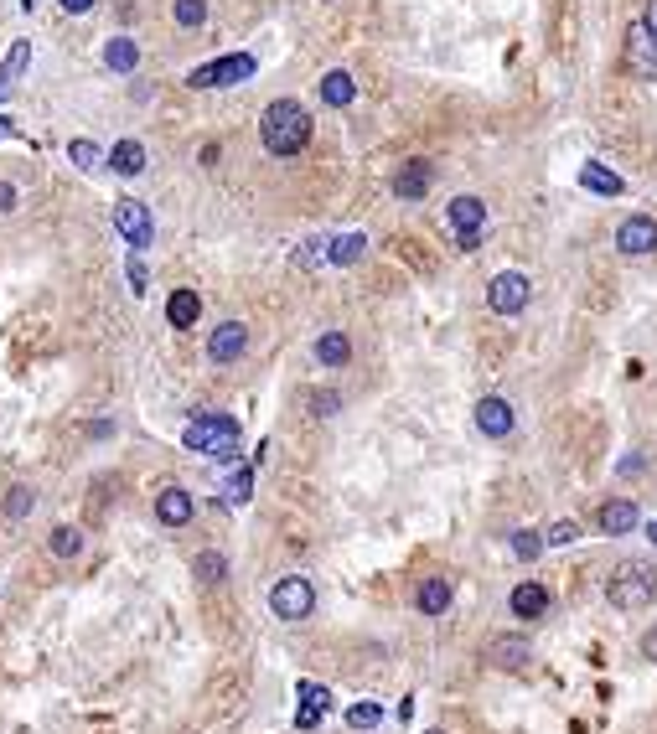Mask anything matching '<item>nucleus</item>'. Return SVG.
Masks as SVG:
<instances>
[{"label":"nucleus","mask_w":657,"mask_h":734,"mask_svg":"<svg viewBox=\"0 0 657 734\" xmlns=\"http://www.w3.org/2000/svg\"><path fill=\"white\" fill-rule=\"evenodd\" d=\"M363 249H368V238L363 233H337V238H326V264H357L363 259Z\"/></svg>","instance_id":"b1692460"},{"label":"nucleus","mask_w":657,"mask_h":734,"mask_svg":"<svg viewBox=\"0 0 657 734\" xmlns=\"http://www.w3.org/2000/svg\"><path fill=\"white\" fill-rule=\"evenodd\" d=\"M109 171H114V176H140V171H145V145H140V140L109 145Z\"/></svg>","instance_id":"5701e85b"},{"label":"nucleus","mask_w":657,"mask_h":734,"mask_svg":"<svg viewBox=\"0 0 657 734\" xmlns=\"http://www.w3.org/2000/svg\"><path fill=\"white\" fill-rule=\"evenodd\" d=\"M321 714H326V709H311V703H301V709H295V724H301V729H316Z\"/></svg>","instance_id":"a19ab883"},{"label":"nucleus","mask_w":657,"mask_h":734,"mask_svg":"<svg viewBox=\"0 0 657 734\" xmlns=\"http://www.w3.org/2000/svg\"><path fill=\"white\" fill-rule=\"evenodd\" d=\"M171 21L187 26V32H197V26L207 21V0H171Z\"/></svg>","instance_id":"c85d7f7f"},{"label":"nucleus","mask_w":657,"mask_h":734,"mask_svg":"<svg viewBox=\"0 0 657 734\" xmlns=\"http://www.w3.org/2000/svg\"><path fill=\"white\" fill-rule=\"evenodd\" d=\"M249 497H254V466H244V471H238V476L223 486V502H228V507H244Z\"/></svg>","instance_id":"c756f323"},{"label":"nucleus","mask_w":657,"mask_h":734,"mask_svg":"<svg viewBox=\"0 0 657 734\" xmlns=\"http://www.w3.org/2000/svg\"><path fill=\"white\" fill-rule=\"evenodd\" d=\"M487 305L497 316H518L528 305V274H518V269L492 274V280H487Z\"/></svg>","instance_id":"0eeeda50"},{"label":"nucleus","mask_w":657,"mask_h":734,"mask_svg":"<svg viewBox=\"0 0 657 734\" xmlns=\"http://www.w3.org/2000/svg\"><path fill=\"white\" fill-rule=\"evenodd\" d=\"M197 161H202V166H218V161H223V150H218V145H202V156H197Z\"/></svg>","instance_id":"c03bdc74"},{"label":"nucleus","mask_w":657,"mask_h":734,"mask_svg":"<svg viewBox=\"0 0 657 734\" xmlns=\"http://www.w3.org/2000/svg\"><path fill=\"white\" fill-rule=\"evenodd\" d=\"M32 6H37V0H21V11H32Z\"/></svg>","instance_id":"09e8293b"},{"label":"nucleus","mask_w":657,"mask_h":734,"mask_svg":"<svg viewBox=\"0 0 657 734\" xmlns=\"http://www.w3.org/2000/svg\"><path fill=\"white\" fill-rule=\"evenodd\" d=\"M311 357H316V367H347L352 362V336L347 331H321L311 342Z\"/></svg>","instance_id":"6ab92c4d"},{"label":"nucleus","mask_w":657,"mask_h":734,"mask_svg":"<svg viewBox=\"0 0 657 734\" xmlns=\"http://www.w3.org/2000/svg\"><path fill=\"white\" fill-rule=\"evenodd\" d=\"M68 161L78 171H99V166H109V150L94 145V140H68Z\"/></svg>","instance_id":"cd10ccee"},{"label":"nucleus","mask_w":657,"mask_h":734,"mask_svg":"<svg viewBox=\"0 0 657 734\" xmlns=\"http://www.w3.org/2000/svg\"><path fill=\"white\" fill-rule=\"evenodd\" d=\"M487 657H492V667L523 672V667H528V657H533V647H528V636H497L492 647H487Z\"/></svg>","instance_id":"412c9836"},{"label":"nucleus","mask_w":657,"mask_h":734,"mask_svg":"<svg viewBox=\"0 0 657 734\" xmlns=\"http://www.w3.org/2000/svg\"><path fill=\"white\" fill-rule=\"evenodd\" d=\"M192 517H197V497L187 492V486H161V492H156V523L161 528H187L192 523Z\"/></svg>","instance_id":"1a4fd4ad"},{"label":"nucleus","mask_w":657,"mask_h":734,"mask_svg":"<svg viewBox=\"0 0 657 734\" xmlns=\"http://www.w3.org/2000/svg\"><path fill=\"white\" fill-rule=\"evenodd\" d=\"M16 207H21V187H16V181H0V218L16 212Z\"/></svg>","instance_id":"58836bf2"},{"label":"nucleus","mask_w":657,"mask_h":734,"mask_svg":"<svg viewBox=\"0 0 657 734\" xmlns=\"http://www.w3.org/2000/svg\"><path fill=\"white\" fill-rule=\"evenodd\" d=\"M544 548H549V543H544V533H533V528H518V533H513V554H518L523 564H533V559L544 554Z\"/></svg>","instance_id":"7c9ffc66"},{"label":"nucleus","mask_w":657,"mask_h":734,"mask_svg":"<svg viewBox=\"0 0 657 734\" xmlns=\"http://www.w3.org/2000/svg\"><path fill=\"white\" fill-rule=\"evenodd\" d=\"M347 724H352V729H378V724H383V709H378V703H352V709H347Z\"/></svg>","instance_id":"473e14b6"},{"label":"nucleus","mask_w":657,"mask_h":734,"mask_svg":"<svg viewBox=\"0 0 657 734\" xmlns=\"http://www.w3.org/2000/svg\"><path fill=\"white\" fill-rule=\"evenodd\" d=\"M6 135H16V125H11V114H0V140Z\"/></svg>","instance_id":"de8ad7c7"},{"label":"nucleus","mask_w":657,"mask_h":734,"mask_svg":"<svg viewBox=\"0 0 657 734\" xmlns=\"http://www.w3.org/2000/svg\"><path fill=\"white\" fill-rule=\"evenodd\" d=\"M647 538H652V543H657V523H652V528H647Z\"/></svg>","instance_id":"8fccbe9b"},{"label":"nucleus","mask_w":657,"mask_h":734,"mask_svg":"<svg viewBox=\"0 0 657 734\" xmlns=\"http://www.w3.org/2000/svg\"><path fill=\"white\" fill-rule=\"evenodd\" d=\"M507 610L523 616V621H539V616H549V590L539 585V579H523V585L507 595Z\"/></svg>","instance_id":"dca6fc26"},{"label":"nucleus","mask_w":657,"mask_h":734,"mask_svg":"<svg viewBox=\"0 0 657 734\" xmlns=\"http://www.w3.org/2000/svg\"><path fill=\"white\" fill-rule=\"evenodd\" d=\"M32 486H11V492H6V517H26V512H32Z\"/></svg>","instance_id":"72a5a7b5"},{"label":"nucleus","mask_w":657,"mask_h":734,"mask_svg":"<svg viewBox=\"0 0 657 734\" xmlns=\"http://www.w3.org/2000/svg\"><path fill=\"white\" fill-rule=\"evenodd\" d=\"M57 6H63L68 16H88V11H94V6H99V0H57Z\"/></svg>","instance_id":"79ce46f5"},{"label":"nucleus","mask_w":657,"mask_h":734,"mask_svg":"<svg viewBox=\"0 0 657 734\" xmlns=\"http://www.w3.org/2000/svg\"><path fill=\"white\" fill-rule=\"evenodd\" d=\"M244 352H249V326H244V321L213 326V336H207V362H213V367H228V362H238Z\"/></svg>","instance_id":"6e6552de"},{"label":"nucleus","mask_w":657,"mask_h":734,"mask_svg":"<svg viewBox=\"0 0 657 734\" xmlns=\"http://www.w3.org/2000/svg\"><path fill=\"white\" fill-rule=\"evenodd\" d=\"M430 181H435V166L414 156V161H404V166L394 171V197H399V202H425Z\"/></svg>","instance_id":"f8f14e48"},{"label":"nucleus","mask_w":657,"mask_h":734,"mask_svg":"<svg viewBox=\"0 0 657 734\" xmlns=\"http://www.w3.org/2000/svg\"><path fill=\"white\" fill-rule=\"evenodd\" d=\"M301 703H311V709H332V693H326L321 683H301Z\"/></svg>","instance_id":"e433bc0d"},{"label":"nucleus","mask_w":657,"mask_h":734,"mask_svg":"<svg viewBox=\"0 0 657 734\" xmlns=\"http://www.w3.org/2000/svg\"><path fill=\"white\" fill-rule=\"evenodd\" d=\"M626 63H632V73H642V78H657V37L642 21L626 32Z\"/></svg>","instance_id":"ddd939ff"},{"label":"nucleus","mask_w":657,"mask_h":734,"mask_svg":"<svg viewBox=\"0 0 657 734\" xmlns=\"http://www.w3.org/2000/svg\"><path fill=\"white\" fill-rule=\"evenodd\" d=\"M270 610H275V616L280 621H311V610H316V585H311V579L306 574H285L280 579V585L270 590Z\"/></svg>","instance_id":"39448f33"},{"label":"nucleus","mask_w":657,"mask_h":734,"mask_svg":"<svg viewBox=\"0 0 657 734\" xmlns=\"http://www.w3.org/2000/svg\"><path fill=\"white\" fill-rule=\"evenodd\" d=\"M26 63H32V42H16V47L6 52V63H0V68H6L11 78H21V73H26Z\"/></svg>","instance_id":"c9c22d12"},{"label":"nucleus","mask_w":657,"mask_h":734,"mask_svg":"<svg viewBox=\"0 0 657 734\" xmlns=\"http://www.w3.org/2000/svg\"><path fill=\"white\" fill-rule=\"evenodd\" d=\"M182 445L202 450V455H218L223 466H233L238 461V419L218 414V409H192V424L182 430Z\"/></svg>","instance_id":"f03ea898"},{"label":"nucleus","mask_w":657,"mask_h":734,"mask_svg":"<svg viewBox=\"0 0 657 734\" xmlns=\"http://www.w3.org/2000/svg\"><path fill=\"white\" fill-rule=\"evenodd\" d=\"M11 83H16V78H11L6 68H0V104H6V99H11Z\"/></svg>","instance_id":"a18cd8bd"},{"label":"nucleus","mask_w":657,"mask_h":734,"mask_svg":"<svg viewBox=\"0 0 657 734\" xmlns=\"http://www.w3.org/2000/svg\"><path fill=\"white\" fill-rule=\"evenodd\" d=\"M311 130H316V119H311V109L301 99H275L270 109L259 114V140L280 161L301 156V150L311 145Z\"/></svg>","instance_id":"f257e3e1"},{"label":"nucleus","mask_w":657,"mask_h":734,"mask_svg":"<svg viewBox=\"0 0 657 734\" xmlns=\"http://www.w3.org/2000/svg\"><path fill=\"white\" fill-rule=\"evenodd\" d=\"M259 73V57L254 52H228V57H213V63H202L187 73V88H197V94H207V88H238L249 83Z\"/></svg>","instance_id":"20e7f679"},{"label":"nucleus","mask_w":657,"mask_h":734,"mask_svg":"<svg viewBox=\"0 0 657 734\" xmlns=\"http://www.w3.org/2000/svg\"><path fill=\"white\" fill-rule=\"evenodd\" d=\"M652 595H657V579H652V569L637 564V559L616 564V574L606 579V600H611L616 610H647Z\"/></svg>","instance_id":"7ed1b4c3"},{"label":"nucleus","mask_w":657,"mask_h":734,"mask_svg":"<svg viewBox=\"0 0 657 734\" xmlns=\"http://www.w3.org/2000/svg\"><path fill=\"white\" fill-rule=\"evenodd\" d=\"M445 223H451L456 238L482 233V228H487V202H482V197H456L451 207H445Z\"/></svg>","instance_id":"4468645a"},{"label":"nucleus","mask_w":657,"mask_h":734,"mask_svg":"<svg viewBox=\"0 0 657 734\" xmlns=\"http://www.w3.org/2000/svg\"><path fill=\"white\" fill-rule=\"evenodd\" d=\"M513 424H518L513 404L497 399V393H487V399L476 404V430H482L487 440H507V435H513Z\"/></svg>","instance_id":"9d476101"},{"label":"nucleus","mask_w":657,"mask_h":734,"mask_svg":"<svg viewBox=\"0 0 657 734\" xmlns=\"http://www.w3.org/2000/svg\"><path fill=\"white\" fill-rule=\"evenodd\" d=\"M616 249H621L626 259L652 254V249H657V223H652V218H642V212H637V218H626V223L616 228Z\"/></svg>","instance_id":"9b49d317"},{"label":"nucleus","mask_w":657,"mask_h":734,"mask_svg":"<svg viewBox=\"0 0 657 734\" xmlns=\"http://www.w3.org/2000/svg\"><path fill=\"white\" fill-rule=\"evenodd\" d=\"M642 26H647V32L657 37V0H647V11H642Z\"/></svg>","instance_id":"37998d69"},{"label":"nucleus","mask_w":657,"mask_h":734,"mask_svg":"<svg viewBox=\"0 0 657 734\" xmlns=\"http://www.w3.org/2000/svg\"><path fill=\"white\" fill-rule=\"evenodd\" d=\"M430 734H440V729H430Z\"/></svg>","instance_id":"3c124183"},{"label":"nucleus","mask_w":657,"mask_h":734,"mask_svg":"<svg viewBox=\"0 0 657 734\" xmlns=\"http://www.w3.org/2000/svg\"><path fill=\"white\" fill-rule=\"evenodd\" d=\"M306 404H311L316 419H332V414L342 409V393H337V388H311V393H306Z\"/></svg>","instance_id":"2f4dec72"},{"label":"nucleus","mask_w":657,"mask_h":734,"mask_svg":"<svg viewBox=\"0 0 657 734\" xmlns=\"http://www.w3.org/2000/svg\"><path fill=\"white\" fill-rule=\"evenodd\" d=\"M47 554H52V559H78V554H83V528H73V523L52 528V533H47Z\"/></svg>","instance_id":"a878e982"},{"label":"nucleus","mask_w":657,"mask_h":734,"mask_svg":"<svg viewBox=\"0 0 657 734\" xmlns=\"http://www.w3.org/2000/svg\"><path fill=\"white\" fill-rule=\"evenodd\" d=\"M575 538H580V523H575V517H564V523H554V528L544 533L549 548H564V543H575Z\"/></svg>","instance_id":"f704fd0d"},{"label":"nucleus","mask_w":657,"mask_h":734,"mask_svg":"<svg viewBox=\"0 0 657 734\" xmlns=\"http://www.w3.org/2000/svg\"><path fill=\"white\" fill-rule=\"evenodd\" d=\"M637 523H642V517H637V502H626V497H611V502H601V512H595V528L611 533V538L632 533Z\"/></svg>","instance_id":"2eb2a0df"},{"label":"nucleus","mask_w":657,"mask_h":734,"mask_svg":"<svg viewBox=\"0 0 657 734\" xmlns=\"http://www.w3.org/2000/svg\"><path fill=\"white\" fill-rule=\"evenodd\" d=\"M580 181L595 192V197H621L626 192V181L616 176V171H606L601 161H585V171H580Z\"/></svg>","instance_id":"393cba45"},{"label":"nucleus","mask_w":657,"mask_h":734,"mask_svg":"<svg viewBox=\"0 0 657 734\" xmlns=\"http://www.w3.org/2000/svg\"><path fill=\"white\" fill-rule=\"evenodd\" d=\"M114 228H119V238L130 243V254L151 249V238H156L151 207H145V202H135V197H119V202H114Z\"/></svg>","instance_id":"423d86ee"},{"label":"nucleus","mask_w":657,"mask_h":734,"mask_svg":"<svg viewBox=\"0 0 657 734\" xmlns=\"http://www.w3.org/2000/svg\"><path fill=\"white\" fill-rule=\"evenodd\" d=\"M125 274H130V290H135V295H145V264H140L135 254H130V264H125Z\"/></svg>","instance_id":"ea45409f"},{"label":"nucleus","mask_w":657,"mask_h":734,"mask_svg":"<svg viewBox=\"0 0 657 734\" xmlns=\"http://www.w3.org/2000/svg\"><path fill=\"white\" fill-rule=\"evenodd\" d=\"M192 574L202 579V585H223V579H228V559L218 554V548H202V554L192 559Z\"/></svg>","instance_id":"bb28decb"},{"label":"nucleus","mask_w":657,"mask_h":734,"mask_svg":"<svg viewBox=\"0 0 657 734\" xmlns=\"http://www.w3.org/2000/svg\"><path fill=\"white\" fill-rule=\"evenodd\" d=\"M642 652H647V657H657V631H647V641H642Z\"/></svg>","instance_id":"49530a36"},{"label":"nucleus","mask_w":657,"mask_h":734,"mask_svg":"<svg viewBox=\"0 0 657 734\" xmlns=\"http://www.w3.org/2000/svg\"><path fill=\"white\" fill-rule=\"evenodd\" d=\"M451 579L445 574H425L420 579V590H414V605H420V616H445V610H451Z\"/></svg>","instance_id":"f3484780"},{"label":"nucleus","mask_w":657,"mask_h":734,"mask_svg":"<svg viewBox=\"0 0 657 734\" xmlns=\"http://www.w3.org/2000/svg\"><path fill=\"white\" fill-rule=\"evenodd\" d=\"M352 99H357L352 73H347V68H326V73H321V104H326V109H347Z\"/></svg>","instance_id":"4be33fe9"},{"label":"nucleus","mask_w":657,"mask_h":734,"mask_svg":"<svg viewBox=\"0 0 657 734\" xmlns=\"http://www.w3.org/2000/svg\"><path fill=\"white\" fill-rule=\"evenodd\" d=\"M295 259H301L306 269H316V264H326V238H311V243H306V249H301V254H295Z\"/></svg>","instance_id":"4c0bfd02"},{"label":"nucleus","mask_w":657,"mask_h":734,"mask_svg":"<svg viewBox=\"0 0 657 734\" xmlns=\"http://www.w3.org/2000/svg\"><path fill=\"white\" fill-rule=\"evenodd\" d=\"M197 316H202V295L187 290V285H176V290L166 295V321H171L176 331H192Z\"/></svg>","instance_id":"a211bd4d"},{"label":"nucleus","mask_w":657,"mask_h":734,"mask_svg":"<svg viewBox=\"0 0 657 734\" xmlns=\"http://www.w3.org/2000/svg\"><path fill=\"white\" fill-rule=\"evenodd\" d=\"M99 63H104L109 73H135V68H140V42H135V37H125V32L109 37V42H104V52H99Z\"/></svg>","instance_id":"aec40b11"}]
</instances>
